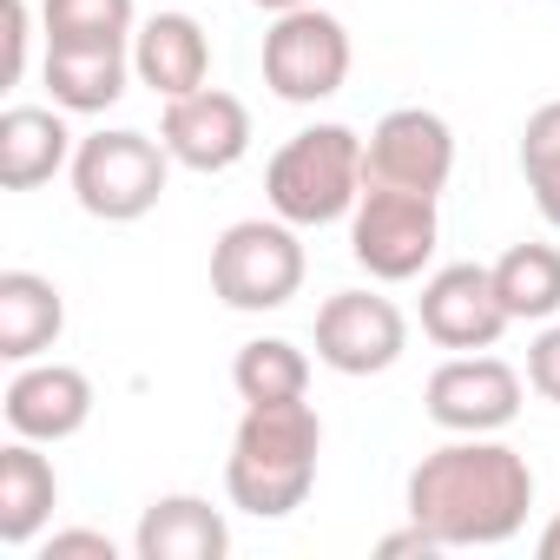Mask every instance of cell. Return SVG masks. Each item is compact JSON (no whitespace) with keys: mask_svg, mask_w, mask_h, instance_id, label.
Listing matches in <instances>:
<instances>
[{"mask_svg":"<svg viewBox=\"0 0 560 560\" xmlns=\"http://www.w3.org/2000/svg\"><path fill=\"white\" fill-rule=\"evenodd\" d=\"M402 508L448 547H508L534 508V468L494 435H455L409 468Z\"/></svg>","mask_w":560,"mask_h":560,"instance_id":"obj_1","label":"cell"},{"mask_svg":"<svg viewBox=\"0 0 560 560\" xmlns=\"http://www.w3.org/2000/svg\"><path fill=\"white\" fill-rule=\"evenodd\" d=\"M317 455H324V416L291 396V402H244L231 455H224V494L250 521H284L311 501L317 488Z\"/></svg>","mask_w":560,"mask_h":560,"instance_id":"obj_2","label":"cell"},{"mask_svg":"<svg viewBox=\"0 0 560 560\" xmlns=\"http://www.w3.org/2000/svg\"><path fill=\"white\" fill-rule=\"evenodd\" d=\"M363 178H370L363 139H357L350 126L324 119V126L291 132L284 145L270 152V165H264V198H270V211L284 218V224L324 231V224H337V218L357 211Z\"/></svg>","mask_w":560,"mask_h":560,"instance_id":"obj_3","label":"cell"},{"mask_svg":"<svg viewBox=\"0 0 560 560\" xmlns=\"http://www.w3.org/2000/svg\"><path fill=\"white\" fill-rule=\"evenodd\" d=\"M304 291V237L284 218H237L211 244V298L224 311L264 317Z\"/></svg>","mask_w":560,"mask_h":560,"instance_id":"obj_4","label":"cell"},{"mask_svg":"<svg viewBox=\"0 0 560 560\" xmlns=\"http://www.w3.org/2000/svg\"><path fill=\"white\" fill-rule=\"evenodd\" d=\"M165 178H172L165 139L132 132V126L86 132L80 152H73V198H80L86 218H106V224L145 218V211L165 198Z\"/></svg>","mask_w":560,"mask_h":560,"instance_id":"obj_5","label":"cell"},{"mask_svg":"<svg viewBox=\"0 0 560 560\" xmlns=\"http://www.w3.org/2000/svg\"><path fill=\"white\" fill-rule=\"evenodd\" d=\"M442 244V211L435 191H402L363 178V198L350 211V257L376 277V284H409L435 264Z\"/></svg>","mask_w":560,"mask_h":560,"instance_id":"obj_6","label":"cell"},{"mask_svg":"<svg viewBox=\"0 0 560 560\" xmlns=\"http://www.w3.org/2000/svg\"><path fill=\"white\" fill-rule=\"evenodd\" d=\"M350 27L324 8H291L270 14L264 27V86L284 106H324L350 80Z\"/></svg>","mask_w":560,"mask_h":560,"instance_id":"obj_7","label":"cell"},{"mask_svg":"<svg viewBox=\"0 0 560 560\" xmlns=\"http://www.w3.org/2000/svg\"><path fill=\"white\" fill-rule=\"evenodd\" d=\"M422 409L448 435H501L521 416V370L501 363V357H488V350H455L429 376Z\"/></svg>","mask_w":560,"mask_h":560,"instance_id":"obj_8","label":"cell"},{"mask_svg":"<svg viewBox=\"0 0 560 560\" xmlns=\"http://www.w3.org/2000/svg\"><path fill=\"white\" fill-rule=\"evenodd\" d=\"M409 350V317L383 291H337L317 311V363L337 376H383Z\"/></svg>","mask_w":560,"mask_h":560,"instance_id":"obj_9","label":"cell"},{"mask_svg":"<svg viewBox=\"0 0 560 560\" xmlns=\"http://www.w3.org/2000/svg\"><path fill=\"white\" fill-rule=\"evenodd\" d=\"M508 304L494 291V264H442L422 277V337L442 350H494L508 330Z\"/></svg>","mask_w":560,"mask_h":560,"instance_id":"obj_10","label":"cell"},{"mask_svg":"<svg viewBox=\"0 0 560 560\" xmlns=\"http://www.w3.org/2000/svg\"><path fill=\"white\" fill-rule=\"evenodd\" d=\"M363 165H370L376 185H402V191H435L442 198V185L455 172V132L429 106H396V113H383L370 126Z\"/></svg>","mask_w":560,"mask_h":560,"instance_id":"obj_11","label":"cell"},{"mask_svg":"<svg viewBox=\"0 0 560 560\" xmlns=\"http://www.w3.org/2000/svg\"><path fill=\"white\" fill-rule=\"evenodd\" d=\"M159 139H165L172 165H185V172H205V178L231 172L250 152V106L224 86H198L185 100H165Z\"/></svg>","mask_w":560,"mask_h":560,"instance_id":"obj_12","label":"cell"},{"mask_svg":"<svg viewBox=\"0 0 560 560\" xmlns=\"http://www.w3.org/2000/svg\"><path fill=\"white\" fill-rule=\"evenodd\" d=\"M0 416H8L14 435L54 448V442H73L86 422H93V376L73 370V363H14V383L0 396Z\"/></svg>","mask_w":560,"mask_h":560,"instance_id":"obj_13","label":"cell"},{"mask_svg":"<svg viewBox=\"0 0 560 560\" xmlns=\"http://www.w3.org/2000/svg\"><path fill=\"white\" fill-rule=\"evenodd\" d=\"M132 73L159 100H185V93L211 86V34L191 14L165 8V14L139 21V34H132Z\"/></svg>","mask_w":560,"mask_h":560,"instance_id":"obj_14","label":"cell"},{"mask_svg":"<svg viewBox=\"0 0 560 560\" xmlns=\"http://www.w3.org/2000/svg\"><path fill=\"white\" fill-rule=\"evenodd\" d=\"M132 553L139 560H224L231 553V521L205 494H159L139 514Z\"/></svg>","mask_w":560,"mask_h":560,"instance_id":"obj_15","label":"cell"},{"mask_svg":"<svg viewBox=\"0 0 560 560\" xmlns=\"http://www.w3.org/2000/svg\"><path fill=\"white\" fill-rule=\"evenodd\" d=\"M80 139L67 132L60 106H8L0 113V185L8 191H34L54 172H73Z\"/></svg>","mask_w":560,"mask_h":560,"instance_id":"obj_16","label":"cell"},{"mask_svg":"<svg viewBox=\"0 0 560 560\" xmlns=\"http://www.w3.org/2000/svg\"><path fill=\"white\" fill-rule=\"evenodd\" d=\"M40 80H47V100L60 113L86 119V113L119 106L139 73H132V47H47Z\"/></svg>","mask_w":560,"mask_h":560,"instance_id":"obj_17","label":"cell"},{"mask_svg":"<svg viewBox=\"0 0 560 560\" xmlns=\"http://www.w3.org/2000/svg\"><path fill=\"white\" fill-rule=\"evenodd\" d=\"M67 330V298L40 270H0V357L40 363Z\"/></svg>","mask_w":560,"mask_h":560,"instance_id":"obj_18","label":"cell"},{"mask_svg":"<svg viewBox=\"0 0 560 560\" xmlns=\"http://www.w3.org/2000/svg\"><path fill=\"white\" fill-rule=\"evenodd\" d=\"M54 508H60L54 462L40 455V442L14 435L8 448H0V540H8V547H34L47 534Z\"/></svg>","mask_w":560,"mask_h":560,"instance_id":"obj_19","label":"cell"},{"mask_svg":"<svg viewBox=\"0 0 560 560\" xmlns=\"http://www.w3.org/2000/svg\"><path fill=\"white\" fill-rule=\"evenodd\" d=\"M494 291L514 324H553L560 317V244H514L494 257Z\"/></svg>","mask_w":560,"mask_h":560,"instance_id":"obj_20","label":"cell"},{"mask_svg":"<svg viewBox=\"0 0 560 560\" xmlns=\"http://www.w3.org/2000/svg\"><path fill=\"white\" fill-rule=\"evenodd\" d=\"M231 389L244 402H291L311 396V357L291 337H250L231 357Z\"/></svg>","mask_w":560,"mask_h":560,"instance_id":"obj_21","label":"cell"},{"mask_svg":"<svg viewBox=\"0 0 560 560\" xmlns=\"http://www.w3.org/2000/svg\"><path fill=\"white\" fill-rule=\"evenodd\" d=\"M47 47H132L139 8L132 0H40Z\"/></svg>","mask_w":560,"mask_h":560,"instance_id":"obj_22","label":"cell"},{"mask_svg":"<svg viewBox=\"0 0 560 560\" xmlns=\"http://www.w3.org/2000/svg\"><path fill=\"white\" fill-rule=\"evenodd\" d=\"M521 178L534 191V211L560 231V100L527 113V126H521Z\"/></svg>","mask_w":560,"mask_h":560,"instance_id":"obj_23","label":"cell"},{"mask_svg":"<svg viewBox=\"0 0 560 560\" xmlns=\"http://www.w3.org/2000/svg\"><path fill=\"white\" fill-rule=\"evenodd\" d=\"M527 389L560 409V324H540V337L527 343Z\"/></svg>","mask_w":560,"mask_h":560,"instance_id":"obj_24","label":"cell"},{"mask_svg":"<svg viewBox=\"0 0 560 560\" xmlns=\"http://www.w3.org/2000/svg\"><path fill=\"white\" fill-rule=\"evenodd\" d=\"M40 553L47 560H119L113 534H100V527H60V534L40 540Z\"/></svg>","mask_w":560,"mask_h":560,"instance_id":"obj_25","label":"cell"},{"mask_svg":"<svg viewBox=\"0 0 560 560\" xmlns=\"http://www.w3.org/2000/svg\"><path fill=\"white\" fill-rule=\"evenodd\" d=\"M8 8V67H0V80L21 86L27 80V47H34V8L27 0H0Z\"/></svg>","mask_w":560,"mask_h":560,"instance_id":"obj_26","label":"cell"},{"mask_svg":"<svg viewBox=\"0 0 560 560\" xmlns=\"http://www.w3.org/2000/svg\"><path fill=\"white\" fill-rule=\"evenodd\" d=\"M534 547H540V560H560V508H553V521L540 527V540H534Z\"/></svg>","mask_w":560,"mask_h":560,"instance_id":"obj_27","label":"cell"},{"mask_svg":"<svg viewBox=\"0 0 560 560\" xmlns=\"http://www.w3.org/2000/svg\"><path fill=\"white\" fill-rule=\"evenodd\" d=\"M250 8H264V14H291V8H324V0H250Z\"/></svg>","mask_w":560,"mask_h":560,"instance_id":"obj_28","label":"cell"}]
</instances>
